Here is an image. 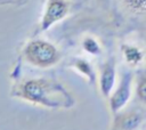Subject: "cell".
<instances>
[{
  "mask_svg": "<svg viewBox=\"0 0 146 130\" xmlns=\"http://www.w3.org/2000/svg\"><path fill=\"white\" fill-rule=\"evenodd\" d=\"M23 0H0V5L3 3H15V2H22Z\"/></svg>",
  "mask_w": 146,
  "mask_h": 130,
  "instance_id": "cell-12",
  "label": "cell"
},
{
  "mask_svg": "<svg viewBox=\"0 0 146 130\" xmlns=\"http://www.w3.org/2000/svg\"><path fill=\"white\" fill-rule=\"evenodd\" d=\"M123 2L135 13H146V0H123Z\"/></svg>",
  "mask_w": 146,
  "mask_h": 130,
  "instance_id": "cell-11",
  "label": "cell"
},
{
  "mask_svg": "<svg viewBox=\"0 0 146 130\" xmlns=\"http://www.w3.org/2000/svg\"><path fill=\"white\" fill-rule=\"evenodd\" d=\"M11 95L47 108H71L75 105V98L60 82L46 78L29 79L17 84Z\"/></svg>",
  "mask_w": 146,
  "mask_h": 130,
  "instance_id": "cell-1",
  "label": "cell"
},
{
  "mask_svg": "<svg viewBox=\"0 0 146 130\" xmlns=\"http://www.w3.org/2000/svg\"><path fill=\"white\" fill-rule=\"evenodd\" d=\"M121 55L124 63L131 67L139 66L145 58V54L143 49L131 43H123L121 46Z\"/></svg>",
  "mask_w": 146,
  "mask_h": 130,
  "instance_id": "cell-6",
  "label": "cell"
},
{
  "mask_svg": "<svg viewBox=\"0 0 146 130\" xmlns=\"http://www.w3.org/2000/svg\"><path fill=\"white\" fill-rule=\"evenodd\" d=\"M23 56L31 65L48 68L56 65L60 59L57 47L44 39H32L23 48Z\"/></svg>",
  "mask_w": 146,
  "mask_h": 130,
  "instance_id": "cell-2",
  "label": "cell"
},
{
  "mask_svg": "<svg viewBox=\"0 0 146 130\" xmlns=\"http://www.w3.org/2000/svg\"><path fill=\"white\" fill-rule=\"evenodd\" d=\"M132 95V75L131 73L122 74L119 83L108 97V106L113 114H117L129 103Z\"/></svg>",
  "mask_w": 146,
  "mask_h": 130,
  "instance_id": "cell-4",
  "label": "cell"
},
{
  "mask_svg": "<svg viewBox=\"0 0 146 130\" xmlns=\"http://www.w3.org/2000/svg\"><path fill=\"white\" fill-rule=\"evenodd\" d=\"M143 122V116L137 112L120 114L115 119L113 130H136Z\"/></svg>",
  "mask_w": 146,
  "mask_h": 130,
  "instance_id": "cell-7",
  "label": "cell"
},
{
  "mask_svg": "<svg viewBox=\"0 0 146 130\" xmlns=\"http://www.w3.org/2000/svg\"><path fill=\"white\" fill-rule=\"evenodd\" d=\"M70 11L68 0H47L39 23V31L44 32L63 21Z\"/></svg>",
  "mask_w": 146,
  "mask_h": 130,
  "instance_id": "cell-3",
  "label": "cell"
},
{
  "mask_svg": "<svg viewBox=\"0 0 146 130\" xmlns=\"http://www.w3.org/2000/svg\"><path fill=\"white\" fill-rule=\"evenodd\" d=\"M136 95L140 101L146 104V75H140L136 83Z\"/></svg>",
  "mask_w": 146,
  "mask_h": 130,
  "instance_id": "cell-10",
  "label": "cell"
},
{
  "mask_svg": "<svg viewBox=\"0 0 146 130\" xmlns=\"http://www.w3.org/2000/svg\"><path fill=\"white\" fill-rule=\"evenodd\" d=\"M81 47L90 56H99L102 54V46L94 36H86L81 42Z\"/></svg>",
  "mask_w": 146,
  "mask_h": 130,
  "instance_id": "cell-9",
  "label": "cell"
},
{
  "mask_svg": "<svg viewBox=\"0 0 146 130\" xmlns=\"http://www.w3.org/2000/svg\"><path fill=\"white\" fill-rule=\"evenodd\" d=\"M70 65L73 70H75L76 73H79L81 76H83L90 86H94L96 83L97 75H96L94 66L91 65V63L89 60H87L86 58L79 57V58H74Z\"/></svg>",
  "mask_w": 146,
  "mask_h": 130,
  "instance_id": "cell-8",
  "label": "cell"
},
{
  "mask_svg": "<svg viewBox=\"0 0 146 130\" xmlns=\"http://www.w3.org/2000/svg\"><path fill=\"white\" fill-rule=\"evenodd\" d=\"M98 82L100 94L103 95V97L108 99L114 88L116 87V67L114 60L110 59L100 65Z\"/></svg>",
  "mask_w": 146,
  "mask_h": 130,
  "instance_id": "cell-5",
  "label": "cell"
}]
</instances>
